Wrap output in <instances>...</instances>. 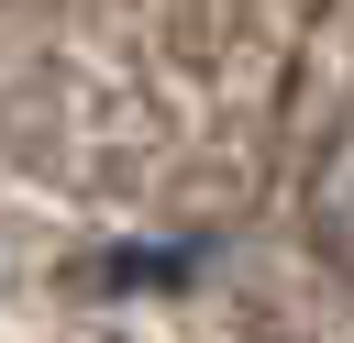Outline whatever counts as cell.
<instances>
[{
	"mask_svg": "<svg viewBox=\"0 0 354 343\" xmlns=\"http://www.w3.org/2000/svg\"><path fill=\"white\" fill-rule=\"evenodd\" d=\"M299 221H310V254L354 288V111L321 133V155H310V177H299Z\"/></svg>",
	"mask_w": 354,
	"mask_h": 343,
	"instance_id": "obj_1",
	"label": "cell"
}]
</instances>
